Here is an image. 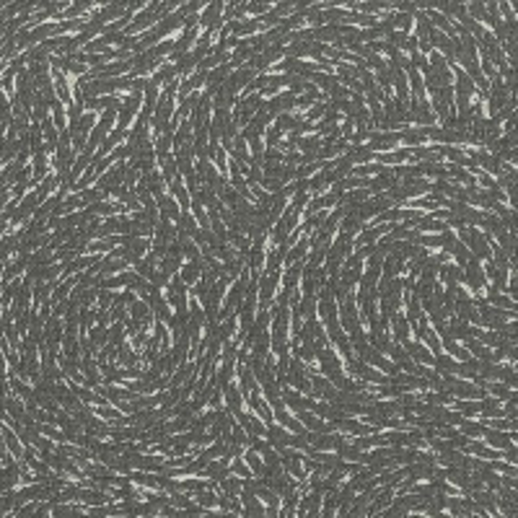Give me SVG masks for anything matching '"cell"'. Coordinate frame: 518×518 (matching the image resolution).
I'll list each match as a JSON object with an SVG mask.
<instances>
[{
    "label": "cell",
    "instance_id": "obj_1",
    "mask_svg": "<svg viewBox=\"0 0 518 518\" xmlns=\"http://www.w3.org/2000/svg\"><path fill=\"white\" fill-rule=\"evenodd\" d=\"M490 443H493V446H500V448H508V446H511V441H508L503 433H490Z\"/></svg>",
    "mask_w": 518,
    "mask_h": 518
}]
</instances>
